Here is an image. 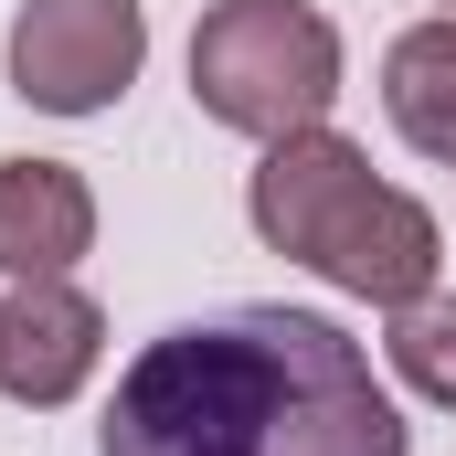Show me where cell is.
<instances>
[{
    "mask_svg": "<svg viewBox=\"0 0 456 456\" xmlns=\"http://www.w3.org/2000/svg\"><path fill=\"white\" fill-rule=\"evenodd\" d=\"M96 456H414L371 350L319 308L181 319L117 371Z\"/></svg>",
    "mask_w": 456,
    "mask_h": 456,
    "instance_id": "6da1fadb",
    "label": "cell"
},
{
    "mask_svg": "<svg viewBox=\"0 0 456 456\" xmlns=\"http://www.w3.org/2000/svg\"><path fill=\"white\" fill-rule=\"evenodd\" d=\"M191 107L233 138H297L340 107V21L308 0H213L191 32Z\"/></svg>",
    "mask_w": 456,
    "mask_h": 456,
    "instance_id": "7a4b0ae2",
    "label": "cell"
},
{
    "mask_svg": "<svg viewBox=\"0 0 456 456\" xmlns=\"http://www.w3.org/2000/svg\"><path fill=\"white\" fill-rule=\"evenodd\" d=\"M11 96L43 117H107L149 64L138 0H21L11 11Z\"/></svg>",
    "mask_w": 456,
    "mask_h": 456,
    "instance_id": "3957f363",
    "label": "cell"
},
{
    "mask_svg": "<svg viewBox=\"0 0 456 456\" xmlns=\"http://www.w3.org/2000/svg\"><path fill=\"white\" fill-rule=\"evenodd\" d=\"M361 191H371L361 138H340V127H297V138H265L244 213H255V233H265V255L319 265V255H330V233L350 224V202H361Z\"/></svg>",
    "mask_w": 456,
    "mask_h": 456,
    "instance_id": "277c9868",
    "label": "cell"
},
{
    "mask_svg": "<svg viewBox=\"0 0 456 456\" xmlns=\"http://www.w3.org/2000/svg\"><path fill=\"white\" fill-rule=\"evenodd\" d=\"M96 361H107V308L75 276H11V297H0V393L11 403L53 414L96 382Z\"/></svg>",
    "mask_w": 456,
    "mask_h": 456,
    "instance_id": "5b68a950",
    "label": "cell"
},
{
    "mask_svg": "<svg viewBox=\"0 0 456 456\" xmlns=\"http://www.w3.org/2000/svg\"><path fill=\"white\" fill-rule=\"evenodd\" d=\"M436 265H446V233H436V213H425L414 191L371 181L308 276H330L340 297H371V308H403V297H425V287H436Z\"/></svg>",
    "mask_w": 456,
    "mask_h": 456,
    "instance_id": "8992f818",
    "label": "cell"
},
{
    "mask_svg": "<svg viewBox=\"0 0 456 456\" xmlns=\"http://www.w3.org/2000/svg\"><path fill=\"white\" fill-rule=\"evenodd\" d=\"M96 255V191L75 159H0V276H75Z\"/></svg>",
    "mask_w": 456,
    "mask_h": 456,
    "instance_id": "52a82bcc",
    "label": "cell"
},
{
    "mask_svg": "<svg viewBox=\"0 0 456 456\" xmlns=\"http://www.w3.org/2000/svg\"><path fill=\"white\" fill-rule=\"evenodd\" d=\"M382 117H393V138L414 159H446L456 170V11L393 32V53H382Z\"/></svg>",
    "mask_w": 456,
    "mask_h": 456,
    "instance_id": "ba28073f",
    "label": "cell"
},
{
    "mask_svg": "<svg viewBox=\"0 0 456 456\" xmlns=\"http://www.w3.org/2000/svg\"><path fill=\"white\" fill-rule=\"evenodd\" d=\"M393 330H382V361H393V382L414 393V403H436L456 414V297H403V308H382Z\"/></svg>",
    "mask_w": 456,
    "mask_h": 456,
    "instance_id": "9c48e42d",
    "label": "cell"
},
{
    "mask_svg": "<svg viewBox=\"0 0 456 456\" xmlns=\"http://www.w3.org/2000/svg\"><path fill=\"white\" fill-rule=\"evenodd\" d=\"M446 11H456V0H446Z\"/></svg>",
    "mask_w": 456,
    "mask_h": 456,
    "instance_id": "30bf717a",
    "label": "cell"
}]
</instances>
